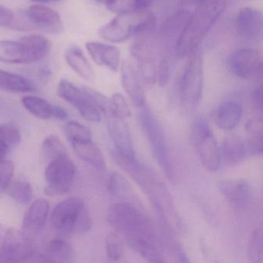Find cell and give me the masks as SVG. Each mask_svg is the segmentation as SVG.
Segmentation results:
<instances>
[{
	"label": "cell",
	"instance_id": "f546056e",
	"mask_svg": "<svg viewBox=\"0 0 263 263\" xmlns=\"http://www.w3.org/2000/svg\"><path fill=\"white\" fill-rule=\"evenodd\" d=\"M57 93L61 99L76 107L84 97L82 87H78L67 80H61L57 89Z\"/></svg>",
	"mask_w": 263,
	"mask_h": 263
},
{
	"label": "cell",
	"instance_id": "681fc988",
	"mask_svg": "<svg viewBox=\"0 0 263 263\" xmlns=\"http://www.w3.org/2000/svg\"><path fill=\"white\" fill-rule=\"evenodd\" d=\"M155 0H138V11H145L152 6Z\"/></svg>",
	"mask_w": 263,
	"mask_h": 263
},
{
	"label": "cell",
	"instance_id": "7402d4cb",
	"mask_svg": "<svg viewBox=\"0 0 263 263\" xmlns=\"http://www.w3.org/2000/svg\"><path fill=\"white\" fill-rule=\"evenodd\" d=\"M220 152L224 162L229 165L239 164L249 155L246 143L236 136L226 137L221 144Z\"/></svg>",
	"mask_w": 263,
	"mask_h": 263
},
{
	"label": "cell",
	"instance_id": "5bb4252c",
	"mask_svg": "<svg viewBox=\"0 0 263 263\" xmlns=\"http://www.w3.org/2000/svg\"><path fill=\"white\" fill-rule=\"evenodd\" d=\"M105 116L110 137L116 147L115 151L126 157H135L130 130L124 119L111 112L106 114Z\"/></svg>",
	"mask_w": 263,
	"mask_h": 263
},
{
	"label": "cell",
	"instance_id": "6da1fadb",
	"mask_svg": "<svg viewBox=\"0 0 263 263\" xmlns=\"http://www.w3.org/2000/svg\"><path fill=\"white\" fill-rule=\"evenodd\" d=\"M107 220L129 247L146 261H165L162 245L153 224L138 208L130 203H115L107 211Z\"/></svg>",
	"mask_w": 263,
	"mask_h": 263
},
{
	"label": "cell",
	"instance_id": "7c38bea8",
	"mask_svg": "<svg viewBox=\"0 0 263 263\" xmlns=\"http://www.w3.org/2000/svg\"><path fill=\"white\" fill-rule=\"evenodd\" d=\"M262 27V13L260 10L244 7L238 12L235 19V30L243 40L256 41L261 37Z\"/></svg>",
	"mask_w": 263,
	"mask_h": 263
},
{
	"label": "cell",
	"instance_id": "cb8c5ba5",
	"mask_svg": "<svg viewBox=\"0 0 263 263\" xmlns=\"http://www.w3.org/2000/svg\"><path fill=\"white\" fill-rule=\"evenodd\" d=\"M74 251L65 240L55 238L51 240L46 247L43 255L44 261L52 262L70 263L74 261Z\"/></svg>",
	"mask_w": 263,
	"mask_h": 263
},
{
	"label": "cell",
	"instance_id": "83f0119b",
	"mask_svg": "<svg viewBox=\"0 0 263 263\" xmlns=\"http://www.w3.org/2000/svg\"><path fill=\"white\" fill-rule=\"evenodd\" d=\"M20 41L27 47L33 63L44 59L51 47L50 41L40 35H29L21 38Z\"/></svg>",
	"mask_w": 263,
	"mask_h": 263
},
{
	"label": "cell",
	"instance_id": "f35d334b",
	"mask_svg": "<svg viewBox=\"0 0 263 263\" xmlns=\"http://www.w3.org/2000/svg\"><path fill=\"white\" fill-rule=\"evenodd\" d=\"M0 136L5 140L11 149L21 143V132L13 123L0 124Z\"/></svg>",
	"mask_w": 263,
	"mask_h": 263
},
{
	"label": "cell",
	"instance_id": "4316f807",
	"mask_svg": "<svg viewBox=\"0 0 263 263\" xmlns=\"http://www.w3.org/2000/svg\"><path fill=\"white\" fill-rule=\"evenodd\" d=\"M220 192L231 202L246 201L250 195L249 183L244 180H223L218 184Z\"/></svg>",
	"mask_w": 263,
	"mask_h": 263
},
{
	"label": "cell",
	"instance_id": "c3c4849f",
	"mask_svg": "<svg viewBox=\"0 0 263 263\" xmlns=\"http://www.w3.org/2000/svg\"><path fill=\"white\" fill-rule=\"evenodd\" d=\"M11 150L10 146L6 142L5 140L0 136V159H4L7 154Z\"/></svg>",
	"mask_w": 263,
	"mask_h": 263
},
{
	"label": "cell",
	"instance_id": "484cf974",
	"mask_svg": "<svg viewBox=\"0 0 263 263\" xmlns=\"http://www.w3.org/2000/svg\"><path fill=\"white\" fill-rule=\"evenodd\" d=\"M66 61L68 65L83 79L93 81L95 78V70L82 50L78 47H72L66 53Z\"/></svg>",
	"mask_w": 263,
	"mask_h": 263
},
{
	"label": "cell",
	"instance_id": "816d5d0a",
	"mask_svg": "<svg viewBox=\"0 0 263 263\" xmlns=\"http://www.w3.org/2000/svg\"><path fill=\"white\" fill-rule=\"evenodd\" d=\"M5 229H4V226H1L0 224V243L2 242L3 238H4V235L6 233Z\"/></svg>",
	"mask_w": 263,
	"mask_h": 263
},
{
	"label": "cell",
	"instance_id": "e575fe53",
	"mask_svg": "<svg viewBox=\"0 0 263 263\" xmlns=\"http://www.w3.org/2000/svg\"><path fill=\"white\" fill-rule=\"evenodd\" d=\"M64 132L70 143L92 140L91 132L88 127L77 121H69L64 125Z\"/></svg>",
	"mask_w": 263,
	"mask_h": 263
},
{
	"label": "cell",
	"instance_id": "603a6c76",
	"mask_svg": "<svg viewBox=\"0 0 263 263\" xmlns=\"http://www.w3.org/2000/svg\"><path fill=\"white\" fill-rule=\"evenodd\" d=\"M71 144L75 153L81 160L98 170H105L106 162L104 155L92 140L75 141Z\"/></svg>",
	"mask_w": 263,
	"mask_h": 263
},
{
	"label": "cell",
	"instance_id": "ba28073f",
	"mask_svg": "<svg viewBox=\"0 0 263 263\" xmlns=\"http://www.w3.org/2000/svg\"><path fill=\"white\" fill-rule=\"evenodd\" d=\"M33 253L31 245L24 232L13 228L6 231L0 247V262L27 261Z\"/></svg>",
	"mask_w": 263,
	"mask_h": 263
},
{
	"label": "cell",
	"instance_id": "9a60e30c",
	"mask_svg": "<svg viewBox=\"0 0 263 263\" xmlns=\"http://www.w3.org/2000/svg\"><path fill=\"white\" fill-rule=\"evenodd\" d=\"M132 54L137 61L138 74L147 84H153L156 81L157 67L154 51L147 41H138L132 47Z\"/></svg>",
	"mask_w": 263,
	"mask_h": 263
},
{
	"label": "cell",
	"instance_id": "52a82bcc",
	"mask_svg": "<svg viewBox=\"0 0 263 263\" xmlns=\"http://www.w3.org/2000/svg\"><path fill=\"white\" fill-rule=\"evenodd\" d=\"M75 175L76 166L68 155L50 160L45 170L47 185L44 194L51 197L65 195L71 189Z\"/></svg>",
	"mask_w": 263,
	"mask_h": 263
},
{
	"label": "cell",
	"instance_id": "ffe728a7",
	"mask_svg": "<svg viewBox=\"0 0 263 263\" xmlns=\"http://www.w3.org/2000/svg\"><path fill=\"white\" fill-rule=\"evenodd\" d=\"M189 16L190 14L189 12L181 10L172 15L164 23L161 34L164 43H166V45L168 48L175 50L177 43L189 21Z\"/></svg>",
	"mask_w": 263,
	"mask_h": 263
},
{
	"label": "cell",
	"instance_id": "3957f363",
	"mask_svg": "<svg viewBox=\"0 0 263 263\" xmlns=\"http://www.w3.org/2000/svg\"><path fill=\"white\" fill-rule=\"evenodd\" d=\"M113 158L144 193L148 195L155 210L167 215L172 211L170 194L158 175L147 166L138 161L135 157H126L115 151Z\"/></svg>",
	"mask_w": 263,
	"mask_h": 263
},
{
	"label": "cell",
	"instance_id": "db71d44e",
	"mask_svg": "<svg viewBox=\"0 0 263 263\" xmlns=\"http://www.w3.org/2000/svg\"><path fill=\"white\" fill-rule=\"evenodd\" d=\"M203 1H206V0H198V2L199 3L203 2Z\"/></svg>",
	"mask_w": 263,
	"mask_h": 263
},
{
	"label": "cell",
	"instance_id": "7bdbcfd3",
	"mask_svg": "<svg viewBox=\"0 0 263 263\" xmlns=\"http://www.w3.org/2000/svg\"><path fill=\"white\" fill-rule=\"evenodd\" d=\"M171 76V64L168 58H163L157 70L156 81L158 85L164 87L168 84Z\"/></svg>",
	"mask_w": 263,
	"mask_h": 263
},
{
	"label": "cell",
	"instance_id": "44dd1931",
	"mask_svg": "<svg viewBox=\"0 0 263 263\" xmlns=\"http://www.w3.org/2000/svg\"><path fill=\"white\" fill-rule=\"evenodd\" d=\"M0 61L15 64L33 63L28 50L21 41H0Z\"/></svg>",
	"mask_w": 263,
	"mask_h": 263
},
{
	"label": "cell",
	"instance_id": "277c9868",
	"mask_svg": "<svg viewBox=\"0 0 263 263\" xmlns=\"http://www.w3.org/2000/svg\"><path fill=\"white\" fill-rule=\"evenodd\" d=\"M140 108L139 118L142 130L148 140L152 153L163 172L170 181H175V175L164 130L153 112L144 104Z\"/></svg>",
	"mask_w": 263,
	"mask_h": 263
},
{
	"label": "cell",
	"instance_id": "f5cc1de1",
	"mask_svg": "<svg viewBox=\"0 0 263 263\" xmlns=\"http://www.w3.org/2000/svg\"><path fill=\"white\" fill-rule=\"evenodd\" d=\"M32 1H36V2L47 3V2H58V1H61V0H32Z\"/></svg>",
	"mask_w": 263,
	"mask_h": 263
},
{
	"label": "cell",
	"instance_id": "8fae6325",
	"mask_svg": "<svg viewBox=\"0 0 263 263\" xmlns=\"http://www.w3.org/2000/svg\"><path fill=\"white\" fill-rule=\"evenodd\" d=\"M84 206V201L78 197L61 201L52 211V226L64 235L73 234V226Z\"/></svg>",
	"mask_w": 263,
	"mask_h": 263
},
{
	"label": "cell",
	"instance_id": "d590c367",
	"mask_svg": "<svg viewBox=\"0 0 263 263\" xmlns=\"http://www.w3.org/2000/svg\"><path fill=\"white\" fill-rule=\"evenodd\" d=\"M106 252L107 257L113 261H118L124 253V241L118 232L109 234L105 241Z\"/></svg>",
	"mask_w": 263,
	"mask_h": 263
},
{
	"label": "cell",
	"instance_id": "11a10c76",
	"mask_svg": "<svg viewBox=\"0 0 263 263\" xmlns=\"http://www.w3.org/2000/svg\"><path fill=\"white\" fill-rule=\"evenodd\" d=\"M96 1H98V2H101V1H104V0H96Z\"/></svg>",
	"mask_w": 263,
	"mask_h": 263
},
{
	"label": "cell",
	"instance_id": "e0dca14e",
	"mask_svg": "<svg viewBox=\"0 0 263 263\" xmlns=\"http://www.w3.org/2000/svg\"><path fill=\"white\" fill-rule=\"evenodd\" d=\"M86 48L95 64L118 71L121 64V51L118 47L102 43L88 42Z\"/></svg>",
	"mask_w": 263,
	"mask_h": 263
},
{
	"label": "cell",
	"instance_id": "8992f818",
	"mask_svg": "<svg viewBox=\"0 0 263 263\" xmlns=\"http://www.w3.org/2000/svg\"><path fill=\"white\" fill-rule=\"evenodd\" d=\"M192 141L200 161L209 172H217L221 165V152L209 122L198 117L192 126Z\"/></svg>",
	"mask_w": 263,
	"mask_h": 263
},
{
	"label": "cell",
	"instance_id": "9c48e42d",
	"mask_svg": "<svg viewBox=\"0 0 263 263\" xmlns=\"http://www.w3.org/2000/svg\"><path fill=\"white\" fill-rule=\"evenodd\" d=\"M142 12L118 15L98 30L100 37L110 43H121L135 36V29L142 16Z\"/></svg>",
	"mask_w": 263,
	"mask_h": 263
},
{
	"label": "cell",
	"instance_id": "836d02e7",
	"mask_svg": "<svg viewBox=\"0 0 263 263\" xmlns=\"http://www.w3.org/2000/svg\"><path fill=\"white\" fill-rule=\"evenodd\" d=\"M248 257L249 261L253 263L263 261V235L261 228L255 229L251 235L248 247Z\"/></svg>",
	"mask_w": 263,
	"mask_h": 263
},
{
	"label": "cell",
	"instance_id": "30bf717a",
	"mask_svg": "<svg viewBox=\"0 0 263 263\" xmlns=\"http://www.w3.org/2000/svg\"><path fill=\"white\" fill-rule=\"evenodd\" d=\"M228 64L231 73L235 76L241 79H251L261 73V53L255 48L238 49L229 57Z\"/></svg>",
	"mask_w": 263,
	"mask_h": 263
},
{
	"label": "cell",
	"instance_id": "4fadbf2b",
	"mask_svg": "<svg viewBox=\"0 0 263 263\" xmlns=\"http://www.w3.org/2000/svg\"><path fill=\"white\" fill-rule=\"evenodd\" d=\"M33 30L57 34L62 32L63 22L61 16L53 9L42 5L30 7L25 12Z\"/></svg>",
	"mask_w": 263,
	"mask_h": 263
},
{
	"label": "cell",
	"instance_id": "f1b7e54d",
	"mask_svg": "<svg viewBox=\"0 0 263 263\" xmlns=\"http://www.w3.org/2000/svg\"><path fill=\"white\" fill-rule=\"evenodd\" d=\"M24 107L36 118L47 120L51 118L52 106L45 99L36 96H26L22 98Z\"/></svg>",
	"mask_w": 263,
	"mask_h": 263
},
{
	"label": "cell",
	"instance_id": "74e56055",
	"mask_svg": "<svg viewBox=\"0 0 263 263\" xmlns=\"http://www.w3.org/2000/svg\"><path fill=\"white\" fill-rule=\"evenodd\" d=\"M108 10L117 15L127 14L138 11V0H107Z\"/></svg>",
	"mask_w": 263,
	"mask_h": 263
},
{
	"label": "cell",
	"instance_id": "7a4b0ae2",
	"mask_svg": "<svg viewBox=\"0 0 263 263\" xmlns=\"http://www.w3.org/2000/svg\"><path fill=\"white\" fill-rule=\"evenodd\" d=\"M226 9L224 0H206L200 3L189 21L177 43L175 51L179 56L192 53L198 48L201 40L212 30Z\"/></svg>",
	"mask_w": 263,
	"mask_h": 263
},
{
	"label": "cell",
	"instance_id": "d4e9b609",
	"mask_svg": "<svg viewBox=\"0 0 263 263\" xmlns=\"http://www.w3.org/2000/svg\"><path fill=\"white\" fill-rule=\"evenodd\" d=\"M0 90L13 93H26L34 92L36 86L25 77L0 70Z\"/></svg>",
	"mask_w": 263,
	"mask_h": 263
},
{
	"label": "cell",
	"instance_id": "f6af8a7d",
	"mask_svg": "<svg viewBox=\"0 0 263 263\" xmlns=\"http://www.w3.org/2000/svg\"><path fill=\"white\" fill-rule=\"evenodd\" d=\"M252 102L257 112L262 113V87L261 84L256 86L252 92Z\"/></svg>",
	"mask_w": 263,
	"mask_h": 263
},
{
	"label": "cell",
	"instance_id": "ee69618b",
	"mask_svg": "<svg viewBox=\"0 0 263 263\" xmlns=\"http://www.w3.org/2000/svg\"><path fill=\"white\" fill-rule=\"evenodd\" d=\"M246 130L249 136L262 137L263 124L261 118L249 120L246 124Z\"/></svg>",
	"mask_w": 263,
	"mask_h": 263
},
{
	"label": "cell",
	"instance_id": "ac0fdd59",
	"mask_svg": "<svg viewBox=\"0 0 263 263\" xmlns=\"http://www.w3.org/2000/svg\"><path fill=\"white\" fill-rule=\"evenodd\" d=\"M121 83L135 107L139 108L146 104L145 95L140 84L138 72L129 62H124L121 65Z\"/></svg>",
	"mask_w": 263,
	"mask_h": 263
},
{
	"label": "cell",
	"instance_id": "d6986e66",
	"mask_svg": "<svg viewBox=\"0 0 263 263\" xmlns=\"http://www.w3.org/2000/svg\"><path fill=\"white\" fill-rule=\"evenodd\" d=\"M242 112V107L239 103L233 101H224L214 113V121L219 128L232 130L239 124Z\"/></svg>",
	"mask_w": 263,
	"mask_h": 263
},
{
	"label": "cell",
	"instance_id": "1f68e13d",
	"mask_svg": "<svg viewBox=\"0 0 263 263\" xmlns=\"http://www.w3.org/2000/svg\"><path fill=\"white\" fill-rule=\"evenodd\" d=\"M8 194L20 204H27L33 198V189L31 184L26 180L19 179L10 184Z\"/></svg>",
	"mask_w": 263,
	"mask_h": 263
},
{
	"label": "cell",
	"instance_id": "d6a6232c",
	"mask_svg": "<svg viewBox=\"0 0 263 263\" xmlns=\"http://www.w3.org/2000/svg\"><path fill=\"white\" fill-rule=\"evenodd\" d=\"M108 190L113 196L125 199L132 194V187L127 180L121 174L114 172L108 181Z\"/></svg>",
	"mask_w": 263,
	"mask_h": 263
},
{
	"label": "cell",
	"instance_id": "5b68a950",
	"mask_svg": "<svg viewBox=\"0 0 263 263\" xmlns=\"http://www.w3.org/2000/svg\"><path fill=\"white\" fill-rule=\"evenodd\" d=\"M204 87V69L201 52L198 48L191 53L180 81V98L185 107L194 108L199 104Z\"/></svg>",
	"mask_w": 263,
	"mask_h": 263
},
{
	"label": "cell",
	"instance_id": "4dcf8cb0",
	"mask_svg": "<svg viewBox=\"0 0 263 263\" xmlns=\"http://www.w3.org/2000/svg\"><path fill=\"white\" fill-rule=\"evenodd\" d=\"M82 88L84 92V98L80 101L76 108L86 121L92 123L100 122L102 118L103 112L90 98L88 93L84 90V87H82Z\"/></svg>",
	"mask_w": 263,
	"mask_h": 263
},
{
	"label": "cell",
	"instance_id": "60d3db41",
	"mask_svg": "<svg viewBox=\"0 0 263 263\" xmlns=\"http://www.w3.org/2000/svg\"><path fill=\"white\" fill-rule=\"evenodd\" d=\"M14 173V166L8 160L0 159V193L7 190Z\"/></svg>",
	"mask_w": 263,
	"mask_h": 263
},
{
	"label": "cell",
	"instance_id": "7dc6e473",
	"mask_svg": "<svg viewBox=\"0 0 263 263\" xmlns=\"http://www.w3.org/2000/svg\"><path fill=\"white\" fill-rule=\"evenodd\" d=\"M51 117L61 121H64L68 118V113L64 107L58 105L52 106Z\"/></svg>",
	"mask_w": 263,
	"mask_h": 263
},
{
	"label": "cell",
	"instance_id": "bcb514c9",
	"mask_svg": "<svg viewBox=\"0 0 263 263\" xmlns=\"http://www.w3.org/2000/svg\"><path fill=\"white\" fill-rule=\"evenodd\" d=\"M13 12L10 9L0 4V26L10 27L13 19Z\"/></svg>",
	"mask_w": 263,
	"mask_h": 263
},
{
	"label": "cell",
	"instance_id": "2e32d148",
	"mask_svg": "<svg viewBox=\"0 0 263 263\" xmlns=\"http://www.w3.org/2000/svg\"><path fill=\"white\" fill-rule=\"evenodd\" d=\"M50 212V204L44 198L35 201L23 220V232L27 238L36 236L44 229Z\"/></svg>",
	"mask_w": 263,
	"mask_h": 263
},
{
	"label": "cell",
	"instance_id": "f907efd6",
	"mask_svg": "<svg viewBox=\"0 0 263 263\" xmlns=\"http://www.w3.org/2000/svg\"><path fill=\"white\" fill-rule=\"evenodd\" d=\"M50 75H51V71H50V70L48 67H43V68H41V70H40L39 77L41 78V79L43 80V81L48 79V78H50Z\"/></svg>",
	"mask_w": 263,
	"mask_h": 263
},
{
	"label": "cell",
	"instance_id": "8d00e7d4",
	"mask_svg": "<svg viewBox=\"0 0 263 263\" xmlns=\"http://www.w3.org/2000/svg\"><path fill=\"white\" fill-rule=\"evenodd\" d=\"M43 152L49 159L52 160L67 155V149L61 140L56 135H50L43 142Z\"/></svg>",
	"mask_w": 263,
	"mask_h": 263
},
{
	"label": "cell",
	"instance_id": "b9f144b4",
	"mask_svg": "<svg viewBox=\"0 0 263 263\" xmlns=\"http://www.w3.org/2000/svg\"><path fill=\"white\" fill-rule=\"evenodd\" d=\"M92 218L86 206L83 208L73 229V234L81 235L87 233L91 229Z\"/></svg>",
	"mask_w": 263,
	"mask_h": 263
},
{
	"label": "cell",
	"instance_id": "ab89813d",
	"mask_svg": "<svg viewBox=\"0 0 263 263\" xmlns=\"http://www.w3.org/2000/svg\"><path fill=\"white\" fill-rule=\"evenodd\" d=\"M110 112H111L113 115L123 119H125L130 116V110L127 100L121 93H114L110 99Z\"/></svg>",
	"mask_w": 263,
	"mask_h": 263
}]
</instances>
